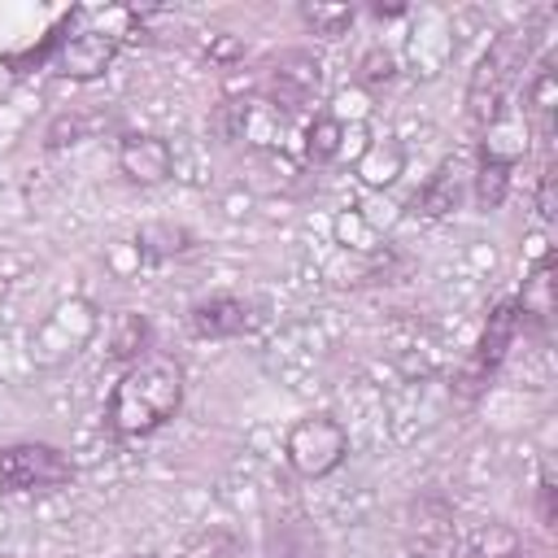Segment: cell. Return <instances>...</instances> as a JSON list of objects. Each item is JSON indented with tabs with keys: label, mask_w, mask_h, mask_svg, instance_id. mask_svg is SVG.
I'll return each mask as SVG.
<instances>
[{
	"label": "cell",
	"mask_w": 558,
	"mask_h": 558,
	"mask_svg": "<svg viewBox=\"0 0 558 558\" xmlns=\"http://www.w3.org/2000/svg\"><path fill=\"white\" fill-rule=\"evenodd\" d=\"M519 305L514 301H501L493 314H488V327H484V336H480V344H475V353L466 357V366H462V375H458V397H475L488 379H493V371L501 366V357H506V349L514 344V331H519Z\"/></svg>",
	"instance_id": "obj_5"
},
{
	"label": "cell",
	"mask_w": 558,
	"mask_h": 558,
	"mask_svg": "<svg viewBox=\"0 0 558 558\" xmlns=\"http://www.w3.org/2000/svg\"><path fill=\"white\" fill-rule=\"evenodd\" d=\"M301 22L314 31V35H344L353 26V4H323V0H305L301 4Z\"/></svg>",
	"instance_id": "obj_12"
},
{
	"label": "cell",
	"mask_w": 558,
	"mask_h": 558,
	"mask_svg": "<svg viewBox=\"0 0 558 558\" xmlns=\"http://www.w3.org/2000/svg\"><path fill=\"white\" fill-rule=\"evenodd\" d=\"M506 187H510V161L506 157H484L480 161V174H475V201H480V209H497L506 201Z\"/></svg>",
	"instance_id": "obj_13"
},
{
	"label": "cell",
	"mask_w": 558,
	"mask_h": 558,
	"mask_svg": "<svg viewBox=\"0 0 558 558\" xmlns=\"http://www.w3.org/2000/svg\"><path fill=\"white\" fill-rule=\"evenodd\" d=\"M458 174H453V166H440L432 179H427V187L414 196V205L427 214V218H440V214H449L453 205H458Z\"/></svg>",
	"instance_id": "obj_11"
},
{
	"label": "cell",
	"mask_w": 558,
	"mask_h": 558,
	"mask_svg": "<svg viewBox=\"0 0 558 558\" xmlns=\"http://www.w3.org/2000/svg\"><path fill=\"white\" fill-rule=\"evenodd\" d=\"M74 480V466L52 445H13L0 449V484L9 493H52Z\"/></svg>",
	"instance_id": "obj_4"
},
{
	"label": "cell",
	"mask_w": 558,
	"mask_h": 558,
	"mask_svg": "<svg viewBox=\"0 0 558 558\" xmlns=\"http://www.w3.org/2000/svg\"><path fill=\"white\" fill-rule=\"evenodd\" d=\"M541 523L554 527V480H541Z\"/></svg>",
	"instance_id": "obj_20"
},
{
	"label": "cell",
	"mask_w": 558,
	"mask_h": 558,
	"mask_svg": "<svg viewBox=\"0 0 558 558\" xmlns=\"http://www.w3.org/2000/svg\"><path fill=\"white\" fill-rule=\"evenodd\" d=\"M235 52H240L235 39H218V48H214V57H235Z\"/></svg>",
	"instance_id": "obj_22"
},
{
	"label": "cell",
	"mask_w": 558,
	"mask_h": 558,
	"mask_svg": "<svg viewBox=\"0 0 558 558\" xmlns=\"http://www.w3.org/2000/svg\"><path fill=\"white\" fill-rule=\"evenodd\" d=\"M541 214L554 218V170H545V179H541Z\"/></svg>",
	"instance_id": "obj_21"
},
{
	"label": "cell",
	"mask_w": 558,
	"mask_h": 558,
	"mask_svg": "<svg viewBox=\"0 0 558 558\" xmlns=\"http://www.w3.org/2000/svg\"><path fill=\"white\" fill-rule=\"evenodd\" d=\"M118 166L131 183L140 187H153V183H166L170 170H174V153L161 135H126L118 144Z\"/></svg>",
	"instance_id": "obj_7"
},
{
	"label": "cell",
	"mask_w": 558,
	"mask_h": 558,
	"mask_svg": "<svg viewBox=\"0 0 558 558\" xmlns=\"http://www.w3.org/2000/svg\"><path fill=\"white\" fill-rule=\"evenodd\" d=\"M318 92H323V65H318V57H310L301 48L275 57V65H270V96H275V105H283L288 113H296V109L314 105Z\"/></svg>",
	"instance_id": "obj_6"
},
{
	"label": "cell",
	"mask_w": 558,
	"mask_h": 558,
	"mask_svg": "<svg viewBox=\"0 0 558 558\" xmlns=\"http://www.w3.org/2000/svg\"><path fill=\"white\" fill-rule=\"evenodd\" d=\"M144 344H148V318H144V314H122L118 327H113L109 353H113V357H140Z\"/></svg>",
	"instance_id": "obj_14"
},
{
	"label": "cell",
	"mask_w": 558,
	"mask_h": 558,
	"mask_svg": "<svg viewBox=\"0 0 558 558\" xmlns=\"http://www.w3.org/2000/svg\"><path fill=\"white\" fill-rule=\"evenodd\" d=\"M340 140H344V126H340L336 118H318V122L310 126V135H305L310 161H331V157L340 153Z\"/></svg>",
	"instance_id": "obj_16"
},
{
	"label": "cell",
	"mask_w": 558,
	"mask_h": 558,
	"mask_svg": "<svg viewBox=\"0 0 558 558\" xmlns=\"http://www.w3.org/2000/svg\"><path fill=\"white\" fill-rule=\"evenodd\" d=\"M283 449H288V462H292L296 475L323 480V475H331V471L344 462V453H349V432H344L331 414H305L301 423H292Z\"/></svg>",
	"instance_id": "obj_3"
},
{
	"label": "cell",
	"mask_w": 558,
	"mask_h": 558,
	"mask_svg": "<svg viewBox=\"0 0 558 558\" xmlns=\"http://www.w3.org/2000/svg\"><path fill=\"white\" fill-rule=\"evenodd\" d=\"M514 305H519V318H532L536 327L554 314V262L549 257H541L536 270L523 279V296Z\"/></svg>",
	"instance_id": "obj_10"
},
{
	"label": "cell",
	"mask_w": 558,
	"mask_h": 558,
	"mask_svg": "<svg viewBox=\"0 0 558 558\" xmlns=\"http://www.w3.org/2000/svg\"><path fill=\"white\" fill-rule=\"evenodd\" d=\"M357 170H362V179H366V183H375V187H379V183H392V179H397V170H401V148L392 144V148H388V161H384V144H371V153L362 157V166H357Z\"/></svg>",
	"instance_id": "obj_17"
},
{
	"label": "cell",
	"mask_w": 558,
	"mask_h": 558,
	"mask_svg": "<svg viewBox=\"0 0 558 558\" xmlns=\"http://www.w3.org/2000/svg\"><path fill=\"white\" fill-rule=\"evenodd\" d=\"M183 405V366L174 357H140L109 392V427L118 436H148Z\"/></svg>",
	"instance_id": "obj_1"
},
{
	"label": "cell",
	"mask_w": 558,
	"mask_h": 558,
	"mask_svg": "<svg viewBox=\"0 0 558 558\" xmlns=\"http://www.w3.org/2000/svg\"><path fill=\"white\" fill-rule=\"evenodd\" d=\"M244 118H248V105H244V100H227V105L218 109L214 126H218L227 140H235V135H240V126H244Z\"/></svg>",
	"instance_id": "obj_18"
},
{
	"label": "cell",
	"mask_w": 558,
	"mask_h": 558,
	"mask_svg": "<svg viewBox=\"0 0 558 558\" xmlns=\"http://www.w3.org/2000/svg\"><path fill=\"white\" fill-rule=\"evenodd\" d=\"M253 323H257V314L240 296H209V301H196L187 314V327L201 340H227V336L248 331Z\"/></svg>",
	"instance_id": "obj_8"
},
{
	"label": "cell",
	"mask_w": 558,
	"mask_h": 558,
	"mask_svg": "<svg viewBox=\"0 0 558 558\" xmlns=\"http://www.w3.org/2000/svg\"><path fill=\"white\" fill-rule=\"evenodd\" d=\"M388 74H392V57L379 52V48L366 52V61H362V78H366V83H379V78H388Z\"/></svg>",
	"instance_id": "obj_19"
},
{
	"label": "cell",
	"mask_w": 558,
	"mask_h": 558,
	"mask_svg": "<svg viewBox=\"0 0 558 558\" xmlns=\"http://www.w3.org/2000/svg\"><path fill=\"white\" fill-rule=\"evenodd\" d=\"M527 52H532V26H514V31L497 35L493 48L480 57V65L471 74V87H466V113H471L475 126H493L501 118L506 92L519 78Z\"/></svg>",
	"instance_id": "obj_2"
},
{
	"label": "cell",
	"mask_w": 558,
	"mask_h": 558,
	"mask_svg": "<svg viewBox=\"0 0 558 558\" xmlns=\"http://www.w3.org/2000/svg\"><path fill=\"white\" fill-rule=\"evenodd\" d=\"M554 96H558V78H554V65H541V74H536V78H532V87H527V109H532V118L545 126V135H549Z\"/></svg>",
	"instance_id": "obj_15"
},
{
	"label": "cell",
	"mask_w": 558,
	"mask_h": 558,
	"mask_svg": "<svg viewBox=\"0 0 558 558\" xmlns=\"http://www.w3.org/2000/svg\"><path fill=\"white\" fill-rule=\"evenodd\" d=\"M113 52H118V39H113V35L83 31V35L65 39V44L57 48V74H65V78H96V74L109 70Z\"/></svg>",
	"instance_id": "obj_9"
}]
</instances>
